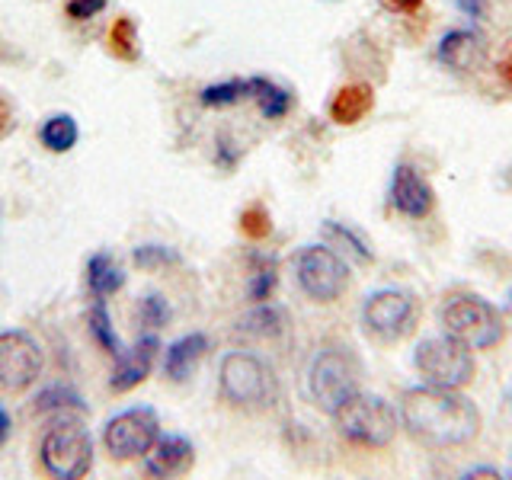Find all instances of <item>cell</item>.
<instances>
[{"mask_svg":"<svg viewBox=\"0 0 512 480\" xmlns=\"http://www.w3.org/2000/svg\"><path fill=\"white\" fill-rule=\"evenodd\" d=\"M157 349H160L157 336H151V333L141 336V340L132 349H125L122 356L116 359V368H112V375H109V388L119 391V394L138 388V384L151 375L154 359H157Z\"/></svg>","mask_w":512,"mask_h":480,"instance_id":"13","label":"cell"},{"mask_svg":"<svg viewBox=\"0 0 512 480\" xmlns=\"http://www.w3.org/2000/svg\"><path fill=\"white\" fill-rule=\"evenodd\" d=\"M362 388V365L356 352L346 346H324L308 368V391L320 410L333 413L336 407L359 394Z\"/></svg>","mask_w":512,"mask_h":480,"instance_id":"4","label":"cell"},{"mask_svg":"<svg viewBox=\"0 0 512 480\" xmlns=\"http://www.w3.org/2000/svg\"><path fill=\"white\" fill-rule=\"evenodd\" d=\"M173 263H180V256L164 244H141L135 250V266H141V269H164Z\"/></svg>","mask_w":512,"mask_h":480,"instance_id":"28","label":"cell"},{"mask_svg":"<svg viewBox=\"0 0 512 480\" xmlns=\"http://www.w3.org/2000/svg\"><path fill=\"white\" fill-rule=\"evenodd\" d=\"M384 7L394 13H416L423 7V0H384Z\"/></svg>","mask_w":512,"mask_h":480,"instance_id":"35","label":"cell"},{"mask_svg":"<svg viewBox=\"0 0 512 480\" xmlns=\"http://www.w3.org/2000/svg\"><path fill=\"white\" fill-rule=\"evenodd\" d=\"M157 436H160L157 413L151 407H132V410H122L119 416H112L106 423L103 442L116 461H132V458L148 455Z\"/></svg>","mask_w":512,"mask_h":480,"instance_id":"10","label":"cell"},{"mask_svg":"<svg viewBox=\"0 0 512 480\" xmlns=\"http://www.w3.org/2000/svg\"><path fill=\"white\" fill-rule=\"evenodd\" d=\"M509 407H512V394H509Z\"/></svg>","mask_w":512,"mask_h":480,"instance_id":"39","label":"cell"},{"mask_svg":"<svg viewBox=\"0 0 512 480\" xmlns=\"http://www.w3.org/2000/svg\"><path fill=\"white\" fill-rule=\"evenodd\" d=\"M282 330H285V311L266 301H260V308H253L247 317H240V324H237V333L253 336V340H276Z\"/></svg>","mask_w":512,"mask_h":480,"instance_id":"20","label":"cell"},{"mask_svg":"<svg viewBox=\"0 0 512 480\" xmlns=\"http://www.w3.org/2000/svg\"><path fill=\"white\" fill-rule=\"evenodd\" d=\"M464 480H474V477H506L503 471H496V468H468L461 474Z\"/></svg>","mask_w":512,"mask_h":480,"instance_id":"37","label":"cell"},{"mask_svg":"<svg viewBox=\"0 0 512 480\" xmlns=\"http://www.w3.org/2000/svg\"><path fill=\"white\" fill-rule=\"evenodd\" d=\"M39 458H42V468L52 477L80 480L93 468V439L80 423L61 420L42 436Z\"/></svg>","mask_w":512,"mask_h":480,"instance_id":"5","label":"cell"},{"mask_svg":"<svg viewBox=\"0 0 512 480\" xmlns=\"http://www.w3.org/2000/svg\"><path fill=\"white\" fill-rule=\"evenodd\" d=\"M218 164L221 167H234L237 164V151L231 148V138L228 135L218 138Z\"/></svg>","mask_w":512,"mask_h":480,"instance_id":"34","label":"cell"},{"mask_svg":"<svg viewBox=\"0 0 512 480\" xmlns=\"http://www.w3.org/2000/svg\"><path fill=\"white\" fill-rule=\"evenodd\" d=\"M362 324L378 340H404L416 327V298L404 288H381L362 304Z\"/></svg>","mask_w":512,"mask_h":480,"instance_id":"9","label":"cell"},{"mask_svg":"<svg viewBox=\"0 0 512 480\" xmlns=\"http://www.w3.org/2000/svg\"><path fill=\"white\" fill-rule=\"evenodd\" d=\"M109 0H68V16L71 20H93L96 13H103Z\"/></svg>","mask_w":512,"mask_h":480,"instance_id":"31","label":"cell"},{"mask_svg":"<svg viewBox=\"0 0 512 480\" xmlns=\"http://www.w3.org/2000/svg\"><path fill=\"white\" fill-rule=\"evenodd\" d=\"M413 365L416 372L423 375L426 384H436V388H464L474 378V356L471 349L452 340V336H432L423 340L413 352Z\"/></svg>","mask_w":512,"mask_h":480,"instance_id":"6","label":"cell"},{"mask_svg":"<svg viewBox=\"0 0 512 480\" xmlns=\"http://www.w3.org/2000/svg\"><path fill=\"white\" fill-rule=\"evenodd\" d=\"M509 298H512V295H509Z\"/></svg>","mask_w":512,"mask_h":480,"instance_id":"40","label":"cell"},{"mask_svg":"<svg viewBox=\"0 0 512 480\" xmlns=\"http://www.w3.org/2000/svg\"><path fill=\"white\" fill-rule=\"evenodd\" d=\"M276 282H279V272H276V260L272 256H256V266L250 272V285H247V295L260 304L269 301L272 292H276Z\"/></svg>","mask_w":512,"mask_h":480,"instance_id":"24","label":"cell"},{"mask_svg":"<svg viewBox=\"0 0 512 480\" xmlns=\"http://www.w3.org/2000/svg\"><path fill=\"white\" fill-rule=\"evenodd\" d=\"M16 128V116H13V106L0 96V141H4L7 135H13Z\"/></svg>","mask_w":512,"mask_h":480,"instance_id":"33","label":"cell"},{"mask_svg":"<svg viewBox=\"0 0 512 480\" xmlns=\"http://www.w3.org/2000/svg\"><path fill=\"white\" fill-rule=\"evenodd\" d=\"M349 276L352 272L343 256L324 244H311L295 256V279L311 301H336L349 288Z\"/></svg>","mask_w":512,"mask_h":480,"instance_id":"8","label":"cell"},{"mask_svg":"<svg viewBox=\"0 0 512 480\" xmlns=\"http://www.w3.org/2000/svg\"><path fill=\"white\" fill-rule=\"evenodd\" d=\"M39 138H42V144H45L48 151L64 154V151H71L74 144H77L80 128H77L74 116H68V112H55V116H48V119H45Z\"/></svg>","mask_w":512,"mask_h":480,"instance_id":"22","label":"cell"},{"mask_svg":"<svg viewBox=\"0 0 512 480\" xmlns=\"http://www.w3.org/2000/svg\"><path fill=\"white\" fill-rule=\"evenodd\" d=\"M324 231L327 234H333V237H340L343 244L359 256V260H372V250H368V244H365V237H359L352 228H346V224H336V221H327L324 224Z\"/></svg>","mask_w":512,"mask_h":480,"instance_id":"30","label":"cell"},{"mask_svg":"<svg viewBox=\"0 0 512 480\" xmlns=\"http://www.w3.org/2000/svg\"><path fill=\"white\" fill-rule=\"evenodd\" d=\"M138 317H141V324H144V327L160 330V327H167V324H170L173 308H170V301H167L164 295L148 292V295H144V298L138 301Z\"/></svg>","mask_w":512,"mask_h":480,"instance_id":"26","label":"cell"},{"mask_svg":"<svg viewBox=\"0 0 512 480\" xmlns=\"http://www.w3.org/2000/svg\"><path fill=\"white\" fill-rule=\"evenodd\" d=\"M436 58L445 64V68L471 74L487 61V45L471 29H452V32H445V36H442V42L436 48Z\"/></svg>","mask_w":512,"mask_h":480,"instance_id":"14","label":"cell"},{"mask_svg":"<svg viewBox=\"0 0 512 480\" xmlns=\"http://www.w3.org/2000/svg\"><path fill=\"white\" fill-rule=\"evenodd\" d=\"M391 202L400 215L426 218L432 212V205H436V192H432V186L420 176V170L410 164H400L391 180Z\"/></svg>","mask_w":512,"mask_h":480,"instance_id":"12","label":"cell"},{"mask_svg":"<svg viewBox=\"0 0 512 480\" xmlns=\"http://www.w3.org/2000/svg\"><path fill=\"white\" fill-rule=\"evenodd\" d=\"M400 423L426 448H452L480 432V410L461 388L420 384L400 394Z\"/></svg>","mask_w":512,"mask_h":480,"instance_id":"1","label":"cell"},{"mask_svg":"<svg viewBox=\"0 0 512 480\" xmlns=\"http://www.w3.org/2000/svg\"><path fill=\"white\" fill-rule=\"evenodd\" d=\"M106 42H109V52L116 55L119 61H138V55H141V48H138V26L128 20V16H119V20L112 23Z\"/></svg>","mask_w":512,"mask_h":480,"instance_id":"23","label":"cell"},{"mask_svg":"<svg viewBox=\"0 0 512 480\" xmlns=\"http://www.w3.org/2000/svg\"><path fill=\"white\" fill-rule=\"evenodd\" d=\"M199 100L205 106H234L240 100H250V90H247V77H231V80H221V84H212L199 93Z\"/></svg>","mask_w":512,"mask_h":480,"instance_id":"25","label":"cell"},{"mask_svg":"<svg viewBox=\"0 0 512 480\" xmlns=\"http://www.w3.org/2000/svg\"><path fill=\"white\" fill-rule=\"evenodd\" d=\"M500 77H503L506 84L512 87V55H506V58L500 61Z\"/></svg>","mask_w":512,"mask_h":480,"instance_id":"38","label":"cell"},{"mask_svg":"<svg viewBox=\"0 0 512 480\" xmlns=\"http://www.w3.org/2000/svg\"><path fill=\"white\" fill-rule=\"evenodd\" d=\"M240 231H244L250 240H266L272 234V218L263 205H250L240 215Z\"/></svg>","mask_w":512,"mask_h":480,"instance_id":"27","label":"cell"},{"mask_svg":"<svg viewBox=\"0 0 512 480\" xmlns=\"http://www.w3.org/2000/svg\"><path fill=\"white\" fill-rule=\"evenodd\" d=\"M10 429H13V420H10V413H7V407L0 404V445H4L7 439H10Z\"/></svg>","mask_w":512,"mask_h":480,"instance_id":"36","label":"cell"},{"mask_svg":"<svg viewBox=\"0 0 512 480\" xmlns=\"http://www.w3.org/2000/svg\"><path fill=\"white\" fill-rule=\"evenodd\" d=\"M87 327H90V336L96 340V346H100V349L106 352V356L119 359L122 352H125V346L119 343L116 330H112V317H109V308L103 304V298H96V301L90 304V311H87Z\"/></svg>","mask_w":512,"mask_h":480,"instance_id":"21","label":"cell"},{"mask_svg":"<svg viewBox=\"0 0 512 480\" xmlns=\"http://www.w3.org/2000/svg\"><path fill=\"white\" fill-rule=\"evenodd\" d=\"M442 327L468 349H490L503 340V317L484 298H455L442 308Z\"/></svg>","mask_w":512,"mask_h":480,"instance_id":"7","label":"cell"},{"mask_svg":"<svg viewBox=\"0 0 512 480\" xmlns=\"http://www.w3.org/2000/svg\"><path fill=\"white\" fill-rule=\"evenodd\" d=\"M45 356L23 330L0 333V394H23L42 375Z\"/></svg>","mask_w":512,"mask_h":480,"instance_id":"11","label":"cell"},{"mask_svg":"<svg viewBox=\"0 0 512 480\" xmlns=\"http://www.w3.org/2000/svg\"><path fill=\"white\" fill-rule=\"evenodd\" d=\"M455 7L468 16V20H487L490 16V0H455Z\"/></svg>","mask_w":512,"mask_h":480,"instance_id":"32","label":"cell"},{"mask_svg":"<svg viewBox=\"0 0 512 480\" xmlns=\"http://www.w3.org/2000/svg\"><path fill=\"white\" fill-rule=\"evenodd\" d=\"M208 349V336L205 333H186L176 343L167 346L164 352V375L170 381H186L192 375V368L199 365V359Z\"/></svg>","mask_w":512,"mask_h":480,"instance_id":"16","label":"cell"},{"mask_svg":"<svg viewBox=\"0 0 512 480\" xmlns=\"http://www.w3.org/2000/svg\"><path fill=\"white\" fill-rule=\"evenodd\" d=\"M247 90H250V100L260 106V112L272 122L288 116V109H292V103H295L292 93L269 77H247Z\"/></svg>","mask_w":512,"mask_h":480,"instance_id":"18","label":"cell"},{"mask_svg":"<svg viewBox=\"0 0 512 480\" xmlns=\"http://www.w3.org/2000/svg\"><path fill=\"white\" fill-rule=\"evenodd\" d=\"M196 461V448L186 436H157L151 452L144 455V471L151 477H176L186 474Z\"/></svg>","mask_w":512,"mask_h":480,"instance_id":"15","label":"cell"},{"mask_svg":"<svg viewBox=\"0 0 512 480\" xmlns=\"http://www.w3.org/2000/svg\"><path fill=\"white\" fill-rule=\"evenodd\" d=\"M375 106V90L368 84H346L333 93L330 100V119L336 125H356L362 122Z\"/></svg>","mask_w":512,"mask_h":480,"instance_id":"17","label":"cell"},{"mask_svg":"<svg viewBox=\"0 0 512 480\" xmlns=\"http://www.w3.org/2000/svg\"><path fill=\"white\" fill-rule=\"evenodd\" d=\"M36 407H39V410H64V407H71V410H87V404H84V400H80L71 388H52V391L39 394Z\"/></svg>","mask_w":512,"mask_h":480,"instance_id":"29","label":"cell"},{"mask_svg":"<svg viewBox=\"0 0 512 480\" xmlns=\"http://www.w3.org/2000/svg\"><path fill=\"white\" fill-rule=\"evenodd\" d=\"M221 397L237 410H266L276 404L279 381L272 368L253 352H228L218 368Z\"/></svg>","mask_w":512,"mask_h":480,"instance_id":"2","label":"cell"},{"mask_svg":"<svg viewBox=\"0 0 512 480\" xmlns=\"http://www.w3.org/2000/svg\"><path fill=\"white\" fill-rule=\"evenodd\" d=\"M125 285V272L109 253H93L87 260V288L93 298H109Z\"/></svg>","mask_w":512,"mask_h":480,"instance_id":"19","label":"cell"},{"mask_svg":"<svg viewBox=\"0 0 512 480\" xmlns=\"http://www.w3.org/2000/svg\"><path fill=\"white\" fill-rule=\"evenodd\" d=\"M336 432L362 448H388L397 439L400 416L384 397L375 394H352L333 410Z\"/></svg>","mask_w":512,"mask_h":480,"instance_id":"3","label":"cell"}]
</instances>
